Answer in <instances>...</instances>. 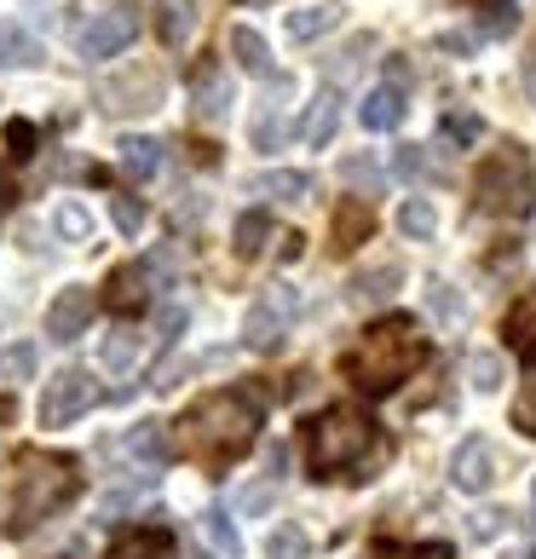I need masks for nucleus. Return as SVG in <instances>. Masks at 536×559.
I'll return each instance as SVG.
<instances>
[{"label":"nucleus","instance_id":"obj_1","mask_svg":"<svg viewBox=\"0 0 536 559\" xmlns=\"http://www.w3.org/2000/svg\"><path fill=\"white\" fill-rule=\"evenodd\" d=\"M427 358V341L409 318H386L376 329H364V341L346 352V381L364 392H393L398 381L416 376V364Z\"/></svg>","mask_w":536,"mask_h":559},{"label":"nucleus","instance_id":"obj_2","mask_svg":"<svg viewBox=\"0 0 536 559\" xmlns=\"http://www.w3.org/2000/svg\"><path fill=\"white\" fill-rule=\"evenodd\" d=\"M81 473L75 462H64V455H24V473H17V490H12V536H29L40 520H52L58 508L75 496Z\"/></svg>","mask_w":536,"mask_h":559},{"label":"nucleus","instance_id":"obj_3","mask_svg":"<svg viewBox=\"0 0 536 559\" xmlns=\"http://www.w3.org/2000/svg\"><path fill=\"white\" fill-rule=\"evenodd\" d=\"M191 444L196 450H214V455H242L254 444V427H260V404L249 392H209L196 409H191Z\"/></svg>","mask_w":536,"mask_h":559},{"label":"nucleus","instance_id":"obj_4","mask_svg":"<svg viewBox=\"0 0 536 559\" xmlns=\"http://www.w3.org/2000/svg\"><path fill=\"white\" fill-rule=\"evenodd\" d=\"M369 444H376V421L364 409H323L306 432V455H312V473L318 479H335V473L358 467Z\"/></svg>","mask_w":536,"mask_h":559},{"label":"nucleus","instance_id":"obj_5","mask_svg":"<svg viewBox=\"0 0 536 559\" xmlns=\"http://www.w3.org/2000/svg\"><path fill=\"white\" fill-rule=\"evenodd\" d=\"M473 202H479V214H531L536 209V174H531V162L520 151L485 162L479 185H473Z\"/></svg>","mask_w":536,"mask_h":559},{"label":"nucleus","instance_id":"obj_6","mask_svg":"<svg viewBox=\"0 0 536 559\" xmlns=\"http://www.w3.org/2000/svg\"><path fill=\"white\" fill-rule=\"evenodd\" d=\"M295 312H300V288L272 283V288H265V295L249 306V318H242V346L277 352L283 335H288V323H295Z\"/></svg>","mask_w":536,"mask_h":559},{"label":"nucleus","instance_id":"obj_7","mask_svg":"<svg viewBox=\"0 0 536 559\" xmlns=\"http://www.w3.org/2000/svg\"><path fill=\"white\" fill-rule=\"evenodd\" d=\"M139 35V7H105V12H93L87 24H81V35H75V47H81V58L87 64H105V58H116L128 40Z\"/></svg>","mask_w":536,"mask_h":559},{"label":"nucleus","instance_id":"obj_8","mask_svg":"<svg viewBox=\"0 0 536 559\" xmlns=\"http://www.w3.org/2000/svg\"><path fill=\"white\" fill-rule=\"evenodd\" d=\"M87 409H93V381L81 369H58L47 392H40V427H70Z\"/></svg>","mask_w":536,"mask_h":559},{"label":"nucleus","instance_id":"obj_9","mask_svg":"<svg viewBox=\"0 0 536 559\" xmlns=\"http://www.w3.org/2000/svg\"><path fill=\"white\" fill-rule=\"evenodd\" d=\"M450 485L467 490V496H485L497 485V444H490L485 432H473V439L456 444V455H450Z\"/></svg>","mask_w":536,"mask_h":559},{"label":"nucleus","instance_id":"obj_10","mask_svg":"<svg viewBox=\"0 0 536 559\" xmlns=\"http://www.w3.org/2000/svg\"><path fill=\"white\" fill-rule=\"evenodd\" d=\"M288 98H295V81L277 75L260 98V116H254V151H283L288 139Z\"/></svg>","mask_w":536,"mask_h":559},{"label":"nucleus","instance_id":"obj_11","mask_svg":"<svg viewBox=\"0 0 536 559\" xmlns=\"http://www.w3.org/2000/svg\"><path fill=\"white\" fill-rule=\"evenodd\" d=\"M93 323V288H58V300L47 306V335L58 341V346H70L81 329Z\"/></svg>","mask_w":536,"mask_h":559},{"label":"nucleus","instance_id":"obj_12","mask_svg":"<svg viewBox=\"0 0 536 559\" xmlns=\"http://www.w3.org/2000/svg\"><path fill=\"white\" fill-rule=\"evenodd\" d=\"M358 121L369 133H393L404 121V87H369V98L358 105Z\"/></svg>","mask_w":536,"mask_h":559},{"label":"nucleus","instance_id":"obj_13","mask_svg":"<svg viewBox=\"0 0 536 559\" xmlns=\"http://www.w3.org/2000/svg\"><path fill=\"white\" fill-rule=\"evenodd\" d=\"M156 35L162 47H184L196 35V0H156Z\"/></svg>","mask_w":536,"mask_h":559},{"label":"nucleus","instance_id":"obj_14","mask_svg":"<svg viewBox=\"0 0 536 559\" xmlns=\"http://www.w3.org/2000/svg\"><path fill=\"white\" fill-rule=\"evenodd\" d=\"M398 283H404V265H398V260L369 265V272L353 277V300H358V306H381V300H393V295H398Z\"/></svg>","mask_w":536,"mask_h":559},{"label":"nucleus","instance_id":"obj_15","mask_svg":"<svg viewBox=\"0 0 536 559\" xmlns=\"http://www.w3.org/2000/svg\"><path fill=\"white\" fill-rule=\"evenodd\" d=\"M110 306L116 312H144V306H151V272H144V265H121L110 277Z\"/></svg>","mask_w":536,"mask_h":559},{"label":"nucleus","instance_id":"obj_16","mask_svg":"<svg viewBox=\"0 0 536 559\" xmlns=\"http://www.w3.org/2000/svg\"><path fill=\"white\" fill-rule=\"evenodd\" d=\"M231 58H237V64L249 70V75H265V81H272V47H265L260 29L237 24V29H231Z\"/></svg>","mask_w":536,"mask_h":559},{"label":"nucleus","instance_id":"obj_17","mask_svg":"<svg viewBox=\"0 0 536 559\" xmlns=\"http://www.w3.org/2000/svg\"><path fill=\"white\" fill-rule=\"evenodd\" d=\"M335 128H341V87H323L318 98H312V116H306V144H329L335 139Z\"/></svg>","mask_w":536,"mask_h":559},{"label":"nucleus","instance_id":"obj_18","mask_svg":"<svg viewBox=\"0 0 536 559\" xmlns=\"http://www.w3.org/2000/svg\"><path fill=\"white\" fill-rule=\"evenodd\" d=\"M341 24V7L335 0H323V7H300V12H288V40H318V35H329Z\"/></svg>","mask_w":536,"mask_h":559},{"label":"nucleus","instance_id":"obj_19","mask_svg":"<svg viewBox=\"0 0 536 559\" xmlns=\"http://www.w3.org/2000/svg\"><path fill=\"white\" fill-rule=\"evenodd\" d=\"M116 98H133V110H156L162 105V75H128L105 87V110H116Z\"/></svg>","mask_w":536,"mask_h":559},{"label":"nucleus","instance_id":"obj_20","mask_svg":"<svg viewBox=\"0 0 536 559\" xmlns=\"http://www.w3.org/2000/svg\"><path fill=\"white\" fill-rule=\"evenodd\" d=\"M369 231H376V209H369V202H341V214H335V248L341 254L358 248Z\"/></svg>","mask_w":536,"mask_h":559},{"label":"nucleus","instance_id":"obj_21","mask_svg":"<svg viewBox=\"0 0 536 559\" xmlns=\"http://www.w3.org/2000/svg\"><path fill=\"white\" fill-rule=\"evenodd\" d=\"M139 352H144V335H139L133 323H121V329H110V335H105V346H98V364H105V369H133Z\"/></svg>","mask_w":536,"mask_h":559},{"label":"nucleus","instance_id":"obj_22","mask_svg":"<svg viewBox=\"0 0 536 559\" xmlns=\"http://www.w3.org/2000/svg\"><path fill=\"white\" fill-rule=\"evenodd\" d=\"M260 197H277V202H306L312 197V174H295V168H272L254 179Z\"/></svg>","mask_w":536,"mask_h":559},{"label":"nucleus","instance_id":"obj_23","mask_svg":"<svg viewBox=\"0 0 536 559\" xmlns=\"http://www.w3.org/2000/svg\"><path fill=\"white\" fill-rule=\"evenodd\" d=\"M110 559H174V536L168 531H133L110 548Z\"/></svg>","mask_w":536,"mask_h":559},{"label":"nucleus","instance_id":"obj_24","mask_svg":"<svg viewBox=\"0 0 536 559\" xmlns=\"http://www.w3.org/2000/svg\"><path fill=\"white\" fill-rule=\"evenodd\" d=\"M116 151H121V168L139 174V179H151V174L162 168V144H156V139H139V133H128V139L116 144Z\"/></svg>","mask_w":536,"mask_h":559},{"label":"nucleus","instance_id":"obj_25","mask_svg":"<svg viewBox=\"0 0 536 559\" xmlns=\"http://www.w3.org/2000/svg\"><path fill=\"white\" fill-rule=\"evenodd\" d=\"M0 64H7V70H29V64H40V47L17 24H0Z\"/></svg>","mask_w":536,"mask_h":559},{"label":"nucleus","instance_id":"obj_26","mask_svg":"<svg viewBox=\"0 0 536 559\" xmlns=\"http://www.w3.org/2000/svg\"><path fill=\"white\" fill-rule=\"evenodd\" d=\"M508 341L520 346L525 358H536V295H525V300L508 312Z\"/></svg>","mask_w":536,"mask_h":559},{"label":"nucleus","instance_id":"obj_27","mask_svg":"<svg viewBox=\"0 0 536 559\" xmlns=\"http://www.w3.org/2000/svg\"><path fill=\"white\" fill-rule=\"evenodd\" d=\"M398 231H404V237H416V242H427L432 231H439V214H432V202H427V197H409L404 209H398Z\"/></svg>","mask_w":536,"mask_h":559},{"label":"nucleus","instance_id":"obj_28","mask_svg":"<svg viewBox=\"0 0 536 559\" xmlns=\"http://www.w3.org/2000/svg\"><path fill=\"white\" fill-rule=\"evenodd\" d=\"M306 554H312V543H306L300 525H277L265 536V559H306Z\"/></svg>","mask_w":536,"mask_h":559},{"label":"nucleus","instance_id":"obj_29","mask_svg":"<svg viewBox=\"0 0 536 559\" xmlns=\"http://www.w3.org/2000/svg\"><path fill=\"white\" fill-rule=\"evenodd\" d=\"M52 225H58V237H64V242H87L93 237V214L81 209V202H64V209L52 214Z\"/></svg>","mask_w":536,"mask_h":559},{"label":"nucleus","instance_id":"obj_30","mask_svg":"<svg viewBox=\"0 0 536 559\" xmlns=\"http://www.w3.org/2000/svg\"><path fill=\"white\" fill-rule=\"evenodd\" d=\"M427 312L439 318V323H462L467 306H462V295H456L450 283H427Z\"/></svg>","mask_w":536,"mask_h":559},{"label":"nucleus","instance_id":"obj_31","mask_svg":"<svg viewBox=\"0 0 536 559\" xmlns=\"http://www.w3.org/2000/svg\"><path fill=\"white\" fill-rule=\"evenodd\" d=\"M467 381H473V392H497L502 386V358H497V352H473V358H467Z\"/></svg>","mask_w":536,"mask_h":559},{"label":"nucleus","instance_id":"obj_32","mask_svg":"<svg viewBox=\"0 0 536 559\" xmlns=\"http://www.w3.org/2000/svg\"><path fill=\"white\" fill-rule=\"evenodd\" d=\"M128 455H133V462H144V467L162 462V432H156V421H139V427L128 432Z\"/></svg>","mask_w":536,"mask_h":559},{"label":"nucleus","instance_id":"obj_33","mask_svg":"<svg viewBox=\"0 0 536 559\" xmlns=\"http://www.w3.org/2000/svg\"><path fill=\"white\" fill-rule=\"evenodd\" d=\"M202 531H209V543H214L219 554H231V559L242 554V536H237V525H231V520H225V513H219V508H209V513H202Z\"/></svg>","mask_w":536,"mask_h":559},{"label":"nucleus","instance_id":"obj_34","mask_svg":"<svg viewBox=\"0 0 536 559\" xmlns=\"http://www.w3.org/2000/svg\"><path fill=\"white\" fill-rule=\"evenodd\" d=\"M265 231H272V219H265V214H242L237 219V254L254 260L260 248H265Z\"/></svg>","mask_w":536,"mask_h":559},{"label":"nucleus","instance_id":"obj_35","mask_svg":"<svg viewBox=\"0 0 536 559\" xmlns=\"http://www.w3.org/2000/svg\"><path fill=\"white\" fill-rule=\"evenodd\" d=\"M369 47H376V40H369V35L346 40V47H341L335 58H329V75H335V81H329V87H341V81H346V75H353V70L364 64V52H369Z\"/></svg>","mask_w":536,"mask_h":559},{"label":"nucleus","instance_id":"obj_36","mask_svg":"<svg viewBox=\"0 0 536 559\" xmlns=\"http://www.w3.org/2000/svg\"><path fill=\"white\" fill-rule=\"evenodd\" d=\"M479 133H485L479 116H467V110H450V116H444V139H450V144H473Z\"/></svg>","mask_w":536,"mask_h":559},{"label":"nucleus","instance_id":"obj_37","mask_svg":"<svg viewBox=\"0 0 536 559\" xmlns=\"http://www.w3.org/2000/svg\"><path fill=\"white\" fill-rule=\"evenodd\" d=\"M110 219H116V231H121V237H139V225H144V202L116 197V202H110Z\"/></svg>","mask_w":536,"mask_h":559},{"label":"nucleus","instance_id":"obj_38","mask_svg":"<svg viewBox=\"0 0 536 559\" xmlns=\"http://www.w3.org/2000/svg\"><path fill=\"white\" fill-rule=\"evenodd\" d=\"M0 369H7L12 381H29V376H35V346H29V341L7 346V358H0Z\"/></svg>","mask_w":536,"mask_h":559},{"label":"nucleus","instance_id":"obj_39","mask_svg":"<svg viewBox=\"0 0 536 559\" xmlns=\"http://www.w3.org/2000/svg\"><path fill=\"white\" fill-rule=\"evenodd\" d=\"M513 427H520L525 439H536V381H525L520 399H513Z\"/></svg>","mask_w":536,"mask_h":559},{"label":"nucleus","instance_id":"obj_40","mask_svg":"<svg viewBox=\"0 0 536 559\" xmlns=\"http://www.w3.org/2000/svg\"><path fill=\"white\" fill-rule=\"evenodd\" d=\"M393 168H398L404 179H427V174H432V162H427V151H421V144H398Z\"/></svg>","mask_w":536,"mask_h":559},{"label":"nucleus","instance_id":"obj_41","mask_svg":"<svg viewBox=\"0 0 536 559\" xmlns=\"http://www.w3.org/2000/svg\"><path fill=\"white\" fill-rule=\"evenodd\" d=\"M341 174L353 179V185H369V191H376V185H381V168H376V162H369V156H346V162H341Z\"/></svg>","mask_w":536,"mask_h":559},{"label":"nucleus","instance_id":"obj_42","mask_svg":"<svg viewBox=\"0 0 536 559\" xmlns=\"http://www.w3.org/2000/svg\"><path fill=\"white\" fill-rule=\"evenodd\" d=\"M225 110H231V93H225V81H209V87H202V116L219 121Z\"/></svg>","mask_w":536,"mask_h":559},{"label":"nucleus","instance_id":"obj_43","mask_svg":"<svg viewBox=\"0 0 536 559\" xmlns=\"http://www.w3.org/2000/svg\"><path fill=\"white\" fill-rule=\"evenodd\" d=\"M502 525H508V513L485 508V513H473V525H467V531H473V543H490V536H497Z\"/></svg>","mask_w":536,"mask_h":559},{"label":"nucleus","instance_id":"obj_44","mask_svg":"<svg viewBox=\"0 0 536 559\" xmlns=\"http://www.w3.org/2000/svg\"><path fill=\"white\" fill-rule=\"evenodd\" d=\"M265 502H272V485H254V490H242V496H237V508H242V513H260Z\"/></svg>","mask_w":536,"mask_h":559},{"label":"nucleus","instance_id":"obj_45","mask_svg":"<svg viewBox=\"0 0 536 559\" xmlns=\"http://www.w3.org/2000/svg\"><path fill=\"white\" fill-rule=\"evenodd\" d=\"M184 335V306H168L162 312V341H179Z\"/></svg>","mask_w":536,"mask_h":559},{"label":"nucleus","instance_id":"obj_46","mask_svg":"<svg viewBox=\"0 0 536 559\" xmlns=\"http://www.w3.org/2000/svg\"><path fill=\"white\" fill-rule=\"evenodd\" d=\"M12 144H17L12 156H29V144H35V128H29V121H12Z\"/></svg>","mask_w":536,"mask_h":559},{"label":"nucleus","instance_id":"obj_47","mask_svg":"<svg viewBox=\"0 0 536 559\" xmlns=\"http://www.w3.org/2000/svg\"><path fill=\"white\" fill-rule=\"evenodd\" d=\"M265 467H272L265 479H283V467H288V450H283V444H272V450H265Z\"/></svg>","mask_w":536,"mask_h":559},{"label":"nucleus","instance_id":"obj_48","mask_svg":"<svg viewBox=\"0 0 536 559\" xmlns=\"http://www.w3.org/2000/svg\"><path fill=\"white\" fill-rule=\"evenodd\" d=\"M444 52H473V35H439Z\"/></svg>","mask_w":536,"mask_h":559},{"label":"nucleus","instance_id":"obj_49","mask_svg":"<svg viewBox=\"0 0 536 559\" xmlns=\"http://www.w3.org/2000/svg\"><path fill=\"white\" fill-rule=\"evenodd\" d=\"M508 559H536V548L525 543V548H508Z\"/></svg>","mask_w":536,"mask_h":559},{"label":"nucleus","instance_id":"obj_50","mask_svg":"<svg viewBox=\"0 0 536 559\" xmlns=\"http://www.w3.org/2000/svg\"><path fill=\"white\" fill-rule=\"evenodd\" d=\"M531 520H536V485H531Z\"/></svg>","mask_w":536,"mask_h":559},{"label":"nucleus","instance_id":"obj_51","mask_svg":"<svg viewBox=\"0 0 536 559\" xmlns=\"http://www.w3.org/2000/svg\"><path fill=\"white\" fill-rule=\"evenodd\" d=\"M531 98H536V75H531Z\"/></svg>","mask_w":536,"mask_h":559}]
</instances>
